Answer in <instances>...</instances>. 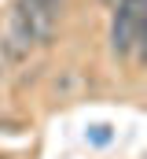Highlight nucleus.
<instances>
[{
    "instance_id": "obj_1",
    "label": "nucleus",
    "mask_w": 147,
    "mask_h": 159,
    "mask_svg": "<svg viewBox=\"0 0 147 159\" xmlns=\"http://www.w3.org/2000/svg\"><path fill=\"white\" fill-rule=\"evenodd\" d=\"M144 19V0H114L110 4V30H107V44L114 59H129L132 41Z\"/></svg>"
},
{
    "instance_id": "obj_2",
    "label": "nucleus",
    "mask_w": 147,
    "mask_h": 159,
    "mask_svg": "<svg viewBox=\"0 0 147 159\" xmlns=\"http://www.w3.org/2000/svg\"><path fill=\"white\" fill-rule=\"evenodd\" d=\"M0 48H4L7 63H26V59L33 56V48H37L33 30L26 26L22 11H19L15 4H11V7L4 11V19H0Z\"/></svg>"
},
{
    "instance_id": "obj_3",
    "label": "nucleus",
    "mask_w": 147,
    "mask_h": 159,
    "mask_svg": "<svg viewBox=\"0 0 147 159\" xmlns=\"http://www.w3.org/2000/svg\"><path fill=\"white\" fill-rule=\"evenodd\" d=\"M15 7L22 11L26 26L33 30L37 48H48L55 41V34H59V11L52 4H44V0H15Z\"/></svg>"
},
{
    "instance_id": "obj_4",
    "label": "nucleus",
    "mask_w": 147,
    "mask_h": 159,
    "mask_svg": "<svg viewBox=\"0 0 147 159\" xmlns=\"http://www.w3.org/2000/svg\"><path fill=\"white\" fill-rule=\"evenodd\" d=\"M88 141L92 144H107L110 141V126H103V122L99 126H88Z\"/></svg>"
},
{
    "instance_id": "obj_5",
    "label": "nucleus",
    "mask_w": 147,
    "mask_h": 159,
    "mask_svg": "<svg viewBox=\"0 0 147 159\" xmlns=\"http://www.w3.org/2000/svg\"><path fill=\"white\" fill-rule=\"evenodd\" d=\"M44 4H52L55 11H63V7H66V0H44Z\"/></svg>"
},
{
    "instance_id": "obj_6",
    "label": "nucleus",
    "mask_w": 147,
    "mask_h": 159,
    "mask_svg": "<svg viewBox=\"0 0 147 159\" xmlns=\"http://www.w3.org/2000/svg\"><path fill=\"white\" fill-rule=\"evenodd\" d=\"M103 4H114V0H103Z\"/></svg>"
}]
</instances>
